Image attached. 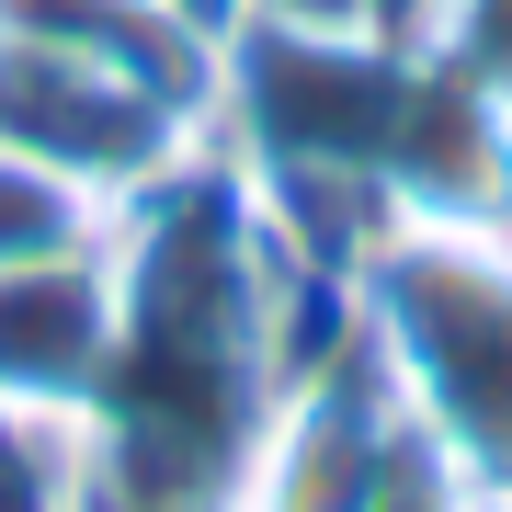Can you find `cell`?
Returning a JSON list of instances; mask_svg holds the SVG:
<instances>
[{"label":"cell","instance_id":"6da1fadb","mask_svg":"<svg viewBox=\"0 0 512 512\" xmlns=\"http://www.w3.org/2000/svg\"><path fill=\"white\" fill-rule=\"evenodd\" d=\"M342 308L421 433L512 512V228H376Z\"/></svg>","mask_w":512,"mask_h":512}]
</instances>
